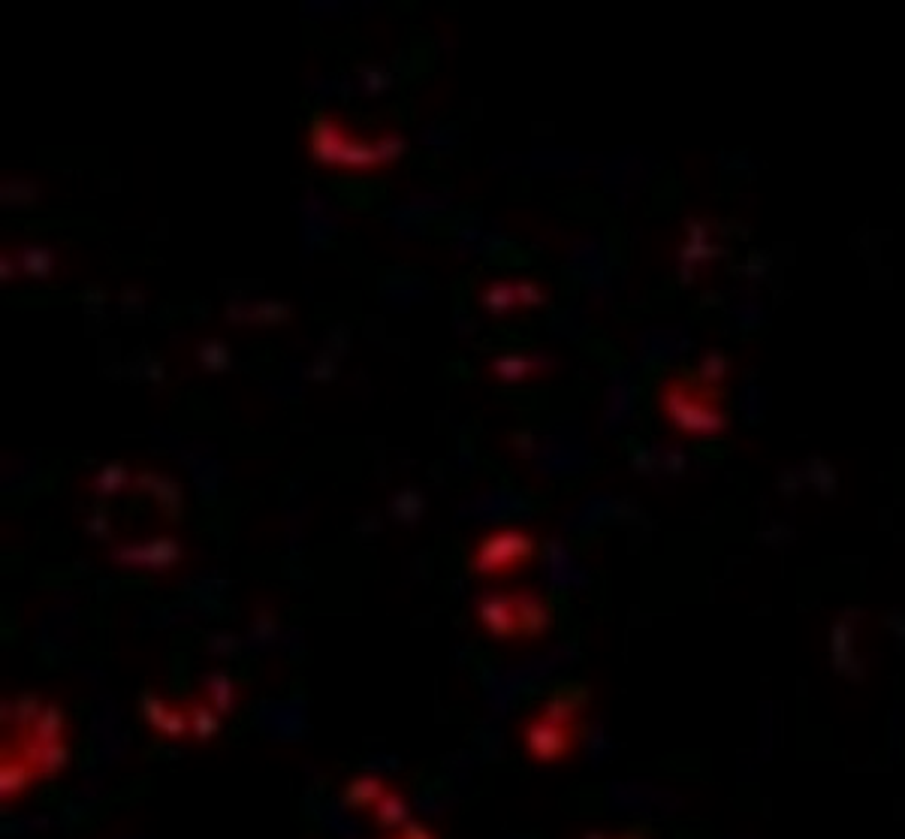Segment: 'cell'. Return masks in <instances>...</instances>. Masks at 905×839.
<instances>
[{
	"mask_svg": "<svg viewBox=\"0 0 905 839\" xmlns=\"http://www.w3.org/2000/svg\"><path fill=\"white\" fill-rule=\"evenodd\" d=\"M311 151L317 160L335 163L341 170H378L402 151V139H381L375 145L356 142L338 121L320 115L311 127Z\"/></svg>",
	"mask_w": 905,
	"mask_h": 839,
	"instance_id": "cell-1",
	"label": "cell"
},
{
	"mask_svg": "<svg viewBox=\"0 0 905 839\" xmlns=\"http://www.w3.org/2000/svg\"><path fill=\"white\" fill-rule=\"evenodd\" d=\"M661 402H664V411L673 417L676 426H682L685 432H715L721 429V417L700 405L694 396H688L679 384H670L664 393H661Z\"/></svg>",
	"mask_w": 905,
	"mask_h": 839,
	"instance_id": "cell-2",
	"label": "cell"
},
{
	"mask_svg": "<svg viewBox=\"0 0 905 839\" xmlns=\"http://www.w3.org/2000/svg\"><path fill=\"white\" fill-rule=\"evenodd\" d=\"M531 550L528 538L519 535V532H501V535H492L480 553H477V565L483 571H504L510 565H516L519 559H525Z\"/></svg>",
	"mask_w": 905,
	"mask_h": 839,
	"instance_id": "cell-3",
	"label": "cell"
}]
</instances>
